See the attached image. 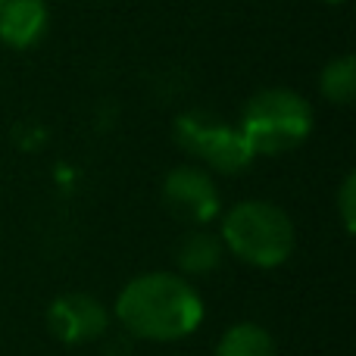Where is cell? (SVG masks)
Instances as JSON below:
<instances>
[{"instance_id":"8992f818","label":"cell","mask_w":356,"mask_h":356,"mask_svg":"<svg viewBox=\"0 0 356 356\" xmlns=\"http://www.w3.org/2000/svg\"><path fill=\"white\" fill-rule=\"evenodd\" d=\"M47 328L63 344H91L110 328V313L94 294L69 291L47 307Z\"/></svg>"},{"instance_id":"277c9868","label":"cell","mask_w":356,"mask_h":356,"mask_svg":"<svg viewBox=\"0 0 356 356\" xmlns=\"http://www.w3.org/2000/svg\"><path fill=\"white\" fill-rule=\"evenodd\" d=\"M175 144L207 172H244L257 154L238 125L207 110H188L175 119Z\"/></svg>"},{"instance_id":"7a4b0ae2","label":"cell","mask_w":356,"mask_h":356,"mask_svg":"<svg viewBox=\"0 0 356 356\" xmlns=\"http://www.w3.org/2000/svg\"><path fill=\"white\" fill-rule=\"evenodd\" d=\"M219 238L225 253L257 269H275L288 263L297 247L294 222L272 200H241L225 209Z\"/></svg>"},{"instance_id":"5b68a950","label":"cell","mask_w":356,"mask_h":356,"mask_svg":"<svg viewBox=\"0 0 356 356\" xmlns=\"http://www.w3.org/2000/svg\"><path fill=\"white\" fill-rule=\"evenodd\" d=\"M163 203L178 222L197 228L209 225L216 216H222V194L216 178L197 163H181L169 169L163 178Z\"/></svg>"},{"instance_id":"30bf717a","label":"cell","mask_w":356,"mask_h":356,"mask_svg":"<svg viewBox=\"0 0 356 356\" xmlns=\"http://www.w3.org/2000/svg\"><path fill=\"white\" fill-rule=\"evenodd\" d=\"M319 91L328 104L334 106H350L356 97V60L350 54L334 56L322 66L319 72Z\"/></svg>"},{"instance_id":"6da1fadb","label":"cell","mask_w":356,"mask_h":356,"mask_svg":"<svg viewBox=\"0 0 356 356\" xmlns=\"http://www.w3.org/2000/svg\"><path fill=\"white\" fill-rule=\"evenodd\" d=\"M113 316L131 338L169 344L200 328L203 297L178 272H144L116 294Z\"/></svg>"},{"instance_id":"3957f363","label":"cell","mask_w":356,"mask_h":356,"mask_svg":"<svg viewBox=\"0 0 356 356\" xmlns=\"http://www.w3.org/2000/svg\"><path fill=\"white\" fill-rule=\"evenodd\" d=\"M238 129L257 156H282L309 138L313 106L294 88H263L244 104Z\"/></svg>"},{"instance_id":"8fae6325","label":"cell","mask_w":356,"mask_h":356,"mask_svg":"<svg viewBox=\"0 0 356 356\" xmlns=\"http://www.w3.org/2000/svg\"><path fill=\"white\" fill-rule=\"evenodd\" d=\"M338 213H341L344 232L353 234L356 232V175L353 172H347L338 188Z\"/></svg>"},{"instance_id":"ba28073f","label":"cell","mask_w":356,"mask_h":356,"mask_svg":"<svg viewBox=\"0 0 356 356\" xmlns=\"http://www.w3.org/2000/svg\"><path fill=\"white\" fill-rule=\"evenodd\" d=\"M225 259V244L219 232H209L207 225L188 228L175 244V266L178 275H209Z\"/></svg>"},{"instance_id":"52a82bcc","label":"cell","mask_w":356,"mask_h":356,"mask_svg":"<svg viewBox=\"0 0 356 356\" xmlns=\"http://www.w3.org/2000/svg\"><path fill=\"white\" fill-rule=\"evenodd\" d=\"M50 10L44 0H0V44L29 50L47 35Z\"/></svg>"},{"instance_id":"7c38bea8","label":"cell","mask_w":356,"mask_h":356,"mask_svg":"<svg viewBox=\"0 0 356 356\" xmlns=\"http://www.w3.org/2000/svg\"><path fill=\"white\" fill-rule=\"evenodd\" d=\"M322 3H332V6H338V3H344V0H322Z\"/></svg>"},{"instance_id":"9c48e42d","label":"cell","mask_w":356,"mask_h":356,"mask_svg":"<svg viewBox=\"0 0 356 356\" xmlns=\"http://www.w3.org/2000/svg\"><path fill=\"white\" fill-rule=\"evenodd\" d=\"M216 356H278L275 338L257 322H234L222 332Z\"/></svg>"}]
</instances>
